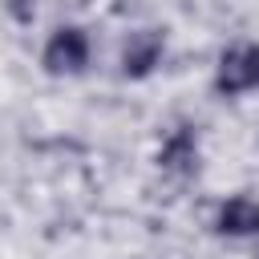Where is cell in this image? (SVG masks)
<instances>
[{"instance_id": "5b68a950", "label": "cell", "mask_w": 259, "mask_h": 259, "mask_svg": "<svg viewBox=\"0 0 259 259\" xmlns=\"http://www.w3.org/2000/svg\"><path fill=\"white\" fill-rule=\"evenodd\" d=\"M158 162H162L166 170H190V166L198 162V150H194V138H190L186 130H178V134H170V138H166V146H162V154H158Z\"/></svg>"}, {"instance_id": "6da1fadb", "label": "cell", "mask_w": 259, "mask_h": 259, "mask_svg": "<svg viewBox=\"0 0 259 259\" xmlns=\"http://www.w3.org/2000/svg\"><path fill=\"white\" fill-rule=\"evenodd\" d=\"M255 85H259V45H239V49L223 53L214 89L231 97V93H243V89H255Z\"/></svg>"}, {"instance_id": "277c9868", "label": "cell", "mask_w": 259, "mask_h": 259, "mask_svg": "<svg viewBox=\"0 0 259 259\" xmlns=\"http://www.w3.org/2000/svg\"><path fill=\"white\" fill-rule=\"evenodd\" d=\"M219 231L223 235H259V202L251 198H227L219 210Z\"/></svg>"}, {"instance_id": "7a4b0ae2", "label": "cell", "mask_w": 259, "mask_h": 259, "mask_svg": "<svg viewBox=\"0 0 259 259\" xmlns=\"http://www.w3.org/2000/svg\"><path fill=\"white\" fill-rule=\"evenodd\" d=\"M89 61V40L81 28H57L45 45V69L49 73H77Z\"/></svg>"}, {"instance_id": "3957f363", "label": "cell", "mask_w": 259, "mask_h": 259, "mask_svg": "<svg viewBox=\"0 0 259 259\" xmlns=\"http://www.w3.org/2000/svg\"><path fill=\"white\" fill-rule=\"evenodd\" d=\"M158 57H162V32L142 28V32H134V36L125 40V49H121V69H125V77H146V73L158 65Z\"/></svg>"}]
</instances>
